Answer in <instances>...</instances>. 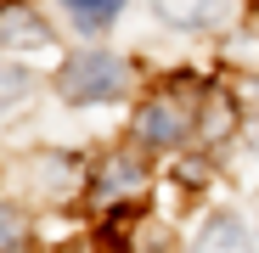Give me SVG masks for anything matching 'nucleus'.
<instances>
[{
    "mask_svg": "<svg viewBox=\"0 0 259 253\" xmlns=\"http://www.w3.org/2000/svg\"><path fill=\"white\" fill-rule=\"evenodd\" d=\"M124 79H130V68L118 62V57H107V51H79L68 68H62V96L68 102H113L118 90H124Z\"/></svg>",
    "mask_w": 259,
    "mask_h": 253,
    "instance_id": "obj_1",
    "label": "nucleus"
},
{
    "mask_svg": "<svg viewBox=\"0 0 259 253\" xmlns=\"http://www.w3.org/2000/svg\"><path fill=\"white\" fill-rule=\"evenodd\" d=\"M186 130H192V113L175 102V96H158V102H147L141 113H136V141L141 146H175V141H186Z\"/></svg>",
    "mask_w": 259,
    "mask_h": 253,
    "instance_id": "obj_2",
    "label": "nucleus"
},
{
    "mask_svg": "<svg viewBox=\"0 0 259 253\" xmlns=\"http://www.w3.org/2000/svg\"><path fill=\"white\" fill-rule=\"evenodd\" d=\"M141 186H147L141 163H136V158H113V163L102 169V175H96V191H91V197L107 208V203H130V197H136Z\"/></svg>",
    "mask_w": 259,
    "mask_h": 253,
    "instance_id": "obj_3",
    "label": "nucleus"
},
{
    "mask_svg": "<svg viewBox=\"0 0 259 253\" xmlns=\"http://www.w3.org/2000/svg\"><path fill=\"white\" fill-rule=\"evenodd\" d=\"M197 253H248V231L237 214H214L197 236Z\"/></svg>",
    "mask_w": 259,
    "mask_h": 253,
    "instance_id": "obj_4",
    "label": "nucleus"
},
{
    "mask_svg": "<svg viewBox=\"0 0 259 253\" xmlns=\"http://www.w3.org/2000/svg\"><path fill=\"white\" fill-rule=\"evenodd\" d=\"M152 6H158L163 23H175V28H203V23L220 17L226 0H152Z\"/></svg>",
    "mask_w": 259,
    "mask_h": 253,
    "instance_id": "obj_5",
    "label": "nucleus"
},
{
    "mask_svg": "<svg viewBox=\"0 0 259 253\" xmlns=\"http://www.w3.org/2000/svg\"><path fill=\"white\" fill-rule=\"evenodd\" d=\"M62 6H68V17H73L79 28H107V23L118 17L124 0H62Z\"/></svg>",
    "mask_w": 259,
    "mask_h": 253,
    "instance_id": "obj_6",
    "label": "nucleus"
},
{
    "mask_svg": "<svg viewBox=\"0 0 259 253\" xmlns=\"http://www.w3.org/2000/svg\"><path fill=\"white\" fill-rule=\"evenodd\" d=\"M0 225H6L0 247H6V253H17V242H23V220H17V208H6V220H0Z\"/></svg>",
    "mask_w": 259,
    "mask_h": 253,
    "instance_id": "obj_7",
    "label": "nucleus"
}]
</instances>
